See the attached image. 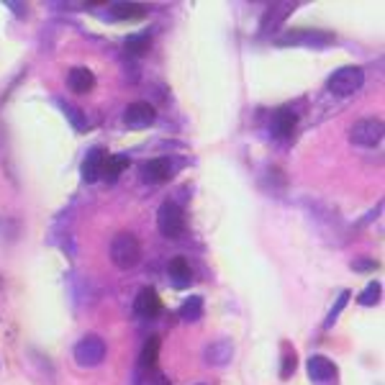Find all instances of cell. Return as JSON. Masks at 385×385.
Instances as JSON below:
<instances>
[{
  "instance_id": "obj_1",
  "label": "cell",
  "mask_w": 385,
  "mask_h": 385,
  "mask_svg": "<svg viewBox=\"0 0 385 385\" xmlns=\"http://www.w3.org/2000/svg\"><path fill=\"white\" fill-rule=\"evenodd\" d=\"M110 260L116 262L121 270L136 268L139 260H142V244H139V239L134 234H129V231L116 234L113 242H110Z\"/></svg>"
},
{
  "instance_id": "obj_2",
  "label": "cell",
  "mask_w": 385,
  "mask_h": 385,
  "mask_svg": "<svg viewBox=\"0 0 385 385\" xmlns=\"http://www.w3.org/2000/svg\"><path fill=\"white\" fill-rule=\"evenodd\" d=\"M157 226H159V231H162V236L177 239V236L185 234V211H182L175 201H165V203L159 205Z\"/></svg>"
},
{
  "instance_id": "obj_3",
  "label": "cell",
  "mask_w": 385,
  "mask_h": 385,
  "mask_svg": "<svg viewBox=\"0 0 385 385\" xmlns=\"http://www.w3.org/2000/svg\"><path fill=\"white\" fill-rule=\"evenodd\" d=\"M106 352H108L106 342L101 337H95V334H87L75 344V362L80 368H95V365H101L106 360Z\"/></svg>"
},
{
  "instance_id": "obj_4",
  "label": "cell",
  "mask_w": 385,
  "mask_h": 385,
  "mask_svg": "<svg viewBox=\"0 0 385 385\" xmlns=\"http://www.w3.org/2000/svg\"><path fill=\"white\" fill-rule=\"evenodd\" d=\"M365 85V72L362 67H342L329 78V90L334 95H352Z\"/></svg>"
},
{
  "instance_id": "obj_5",
  "label": "cell",
  "mask_w": 385,
  "mask_h": 385,
  "mask_svg": "<svg viewBox=\"0 0 385 385\" xmlns=\"http://www.w3.org/2000/svg\"><path fill=\"white\" fill-rule=\"evenodd\" d=\"M349 142L357 144V147H377L383 142V121L377 118H362L352 126L349 131Z\"/></svg>"
},
{
  "instance_id": "obj_6",
  "label": "cell",
  "mask_w": 385,
  "mask_h": 385,
  "mask_svg": "<svg viewBox=\"0 0 385 385\" xmlns=\"http://www.w3.org/2000/svg\"><path fill=\"white\" fill-rule=\"evenodd\" d=\"M175 173H177V159H173V157H157L142 165V180L152 182V185L167 182Z\"/></svg>"
},
{
  "instance_id": "obj_7",
  "label": "cell",
  "mask_w": 385,
  "mask_h": 385,
  "mask_svg": "<svg viewBox=\"0 0 385 385\" xmlns=\"http://www.w3.org/2000/svg\"><path fill=\"white\" fill-rule=\"evenodd\" d=\"M154 118H157L154 106L144 101L131 103V106L124 110V124L129 126V129H147V126L154 124Z\"/></svg>"
},
{
  "instance_id": "obj_8",
  "label": "cell",
  "mask_w": 385,
  "mask_h": 385,
  "mask_svg": "<svg viewBox=\"0 0 385 385\" xmlns=\"http://www.w3.org/2000/svg\"><path fill=\"white\" fill-rule=\"evenodd\" d=\"M306 368H308V377L319 385L329 383V380H337V365H334L329 357H324V354H314V357H308Z\"/></svg>"
},
{
  "instance_id": "obj_9",
  "label": "cell",
  "mask_w": 385,
  "mask_h": 385,
  "mask_svg": "<svg viewBox=\"0 0 385 385\" xmlns=\"http://www.w3.org/2000/svg\"><path fill=\"white\" fill-rule=\"evenodd\" d=\"M134 311L139 319H157L159 311H162V300H159L157 291L154 288H142L134 300Z\"/></svg>"
},
{
  "instance_id": "obj_10",
  "label": "cell",
  "mask_w": 385,
  "mask_h": 385,
  "mask_svg": "<svg viewBox=\"0 0 385 385\" xmlns=\"http://www.w3.org/2000/svg\"><path fill=\"white\" fill-rule=\"evenodd\" d=\"M167 277H170V283H173L177 291H185V288L193 283L190 262L185 260V257H175V260H170V265H167Z\"/></svg>"
},
{
  "instance_id": "obj_11",
  "label": "cell",
  "mask_w": 385,
  "mask_h": 385,
  "mask_svg": "<svg viewBox=\"0 0 385 385\" xmlns=\"http://www.w3.org/2000/svg\"><path fill=\"white\" fill-rule=\"evenodd\" d=\"M296 124H298V116L293 113L291 108H280L273 113V121H270V131L280 139H288L296 131Z\"/></svg>"
},
{
  "instance_id": "obj_12",
  "label": "cell",
  "mask_w": 385,
  "mask_h": 385,
  "mask_svg": "<svg viewBox=\"0 0 385 385\" xmlns=\"http://www.w3.org/2000/svg\"><path fill=\"white\" fill-rule=\"evenodd\" d=\"M103 165H106V152L93 150L87 152V157L82 159V180L85 182H98L103 177Z\"/></svg>"
},
{
  "instance_id": "obj_13",
  "label": "cell",
  "mask_w": 385,
  "mask_h": 385,
  "mask_svg": "<svg viewBox=\"0 0 385 385\" xmlns=\"http://www.w3.org/2000/svg\"><path fill=\"white\" fill-rule=\"evenodd\" d=\"M231 354H234V344H231L228 339H219V342L208 344V349H205V362H208V365H216V368H224V365L231 362Z\"/></svg>"
},
{
  "instance_id": "obj_14",
  "label": "cell",
  "mask_w": 385,
  "mask_h": 385,
  "mask_svg": "<svg viewBox=\"0 0 385 385\" xmlns=\"http://www.w3.org/2000/svg\"><path fill=\"white\" fill-rule=\"evenodd\" d=\"M67 82H70V90H72V93L85 95V93H90V90L95 87V75L87 70V67H72Z\"/></svg>"
},
{
  "instance_id": "obj_15",
  "label": "cell",
  "mask_w": 385,
  "mask_h": 385,
  "mask_svg": "<svg viewBox=\"0 0 385 385\" xmlns=\"http://www.w3.org/2000/svg\"><path fill=\"white\" fill-rule=\"evenodd\" d=\"M129 165H131V159L126 157V154H108V157H106V165H103V177L108 182L118 180V175L124 173Z\"/></svg>"
},
{
  "instance_id": "obj_16",
  "label": "cell",
  "mask_w": 385,
  "mask_h": 385,
  "mask_svg": "<svg viewBox=\"0 0 385 385\" xmlns=\"http://www.w3.org/2000/svg\"><path fill=\"white\" fill-rule=\"evenodd\" d=\"M108 10L116 21H136V18H144V13H147V10H144L142 6H136V3H113Z\"/></svg>"
},
{
  "instance_id": "obj_17",
  "label": "cell",
  "mask_w": 385,
  "mask_h": 385,
  "mask_svg": "<svg viewBox=\"0 0 385 385\" xmlns=\"http://www.w3.org/2000/svg\"><path fill=\"white\" fill-rule=\"evenodd\" d=\"M124 47H126V52H129V55L142 57V55H147V52H150L152 36H150V34H131V36L126 39Z\"/></svg>"
},
{
  "instance_id": "obj_18",
  "label": "cell",
  "mask_w": 385,
  "mask_h": 385,
  "mask_svg": "<svg viewBox=\"0 0 385 385\" xmlns=\"http://www.w3.org/2000/svg\"><path fill=\"white\" fill-rule=\"evenodd\" d=\"M201 316H203V298H201V296H190V298L180 306V319L193 324V321H198Z\"/></svg>"
},
{
  "instance_id": "obj_19",
  "label": "cell",
  "mask_w": 385,
  "mask_h": 385,
  "mask_svg": "<svg viewBox=\"0 0 385 385\" xmlns=\"http://www.w3.org/2000/svg\"><path fill=\"white\" fill-rule=\"evenodd\" d=\"M157 360H159V339L152 337V339H147V344H144L142 360H139V365H142V368L150 372V370L157 368Z\"/></svg>"
},
{
  "instance_id": "obj_20",
  "label": "cell",
  "mask_w": 385,
  "mask_h": 385,
  "mask_svg": "<svg viewBox=\"0 0 385 385\" xmlns=\"http://www.w3.org/2000/svg\"><path fill=\"white\" fill-rule=\"evenodd\" d=\"M288 13H291V6H288V3H285V6H273V8L268 10V16L262 18V31L277 29V26H280V21H283Z\"/></svg>"
},
{
  "instance_id": "obj_21",
  "label": "cell",
  "mask_w": 385,
  "mask_h": 385,
  "mask_svg": "<svg viewBox=\"0 0 385 385\" xmlns=\"http://www.w3.org/2000/svg\"><path fill=\"white\" fill-rule=\"evenodd\" d=\"M349 303V291H342L339 293V298H337V303L331 306V311H329V316L324 319V329H331L334 324H337V319H339V314L344 311V306Z\"/></svg>"
},
{
  "instance_id": "obj_22",
  "label": "cell",
  "mask_w": 385,
  "mask_h": 385,
  "mask_svg": "<svg viewBox=\"0 0 385 385\" xmlns=\"http://www.w3.org/2000/svg\"><path fill=\"white\" fill-rule=\"evenodd\" d=\"M380 291H383V285L380 283H370L368 288H365V293H362L360 298V306H375L377 300H380Z\"/></svg>"
},
{
  "instance_id": "obj_23",
  "label": "cell",
  "mask_w": 385,
  "mask_h": 385,
  "mask_svg": "<svg viewBox=\"0 0 385 385\" xmlns=\"http://www.w3.org/2000/svg\"><path fill=\"white\" fill-rule=\"evenodd\" d=\"M293 370H296V349L285 344V352H283V365H280V377L288 380L293 375Z\"/></svg>"
},
{
  "instance_id": "obj_24",
  "label": "cell",
  "mask_w": 385,
  "mask_h": 385,
  "mask_svg": "<svg viewBox=\"0 0 385 385\" xmlns=\"http://www.w3.org/2000/svg\"><path fill=\"white\" fill-rule=\"evenodd\" d=\"M62 108H64V116H67L72 124H75V129H78V131H85V116H82L78 108H72L70 103H67V106H62Z\"/></svg>"
},
{
  "instance_id": "obj_25",
  "label": "cell",
  "mask_w": 385,
  "mask_h": 385,
  "mask_svg": "<svg viewBox=\"0 0 385 385\" xmlns=\"http://www.w3.org/2000/svg\"><path fill=\"white\" fill-rule=\"evenodd\" d=\"M352 268L360 270V273H368V270H375L377 268V262H372V260H354Z\"/></svg>"
}]
</instances>
